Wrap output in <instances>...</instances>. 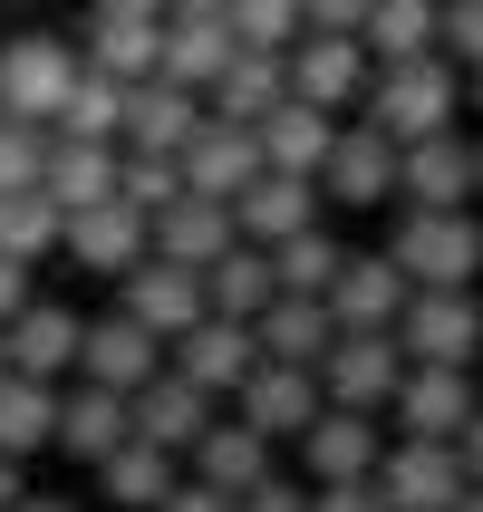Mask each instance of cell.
<instances>
[{"mask_svg":"<svg viewBox=\"0 0 483 512\" xmlns=\"http://www.w3.org/2000/svg\"><path fill=\"white\" fill-rule=\"evenodd\" d=\"M58 252L78 261V271H97V281H126V271H136L145 252H155V223H145L136 203H87V213H68V223H58Z\"/></svg>","mask_w":483,"mask_h":512,"instance_id":"9","label":"cell"},{"mask_svg":"<svg viewBox=\"0 0 483 512\" xmlns=\"http://www.w3.org/2000/svg\"><path fill=\"white\" fill-rule=\"evenodd\" d=\"M319 406H329V397H319V368H281V358H261V368L232 387V416H242V426H261L271 445H300Z\"/></svg>","mask_w":483,"mask_h":512,"instance_id":"12","label":"cell"},{"mask_svg":"<svg viewBox=\"0 0 483 512\" xmlns=\"http://www.w3.org/2000/svg\"><path fill=\"white\" fill-rule=\"evenodd\" d=\"M0 252L10 261H49L58 252V203L49 194H0Z\"/></svg>","mask_w":483,"mask_h":512,"instance_id":"38","label":"cell"},{"mask_svg":"<svg viewBox=\"0 0 483 512\" xmlns=\"http://www.w3.org/2000/svg\"><path fill=\"white\" fill-rule=\"evenodd\" d=\"M174 10H232V0H174Z\"/></svg>","mask_w":483,"mask_h":512,"instance_id":"54","label":"cell"},{"mask_svg":"<svg viewBox=\"0 0 483 512\" xmlns=\"http://www.w3.org/2000/svg\"><path fill=\"white\" fill-rule=\"evenodd\" d=\"M203 126V97L174 78H136L126 87V126H116V155H184Z\"/></svg>","mask_w":483,"mask_h":512,"instance_id":"17","label":"cell"},{"mask_svg":"<svg viewBox=\"0 0 483 512\" xmlns=\"http://www.w3.org/2000/svg\"><path fill=\"white\" fill-rule=\"evenodd\" d=\"M435 49L455 58V68H483V0H445V20H435Z\"/></svg>","mask_w":483,"mask_h":512,"instance_id":"42","label":"cell"},{"mask_svg":"<svg viewBox=\"0 0 483 512\" xmlns=\"http://www.w3.org/2000/svg\"><path fill=\"white\" fill-rule=\"evenodd\" d=\"M416 300V281L397 271V252H348L329 281V319L339 329H397V310Z\"/></svg>","mask_w":483,"mask_h":512,"instance_id":"22","label":"cell"},{"mask_svg":"<svg viewBox=\"0 0 483 512\" xmlns=\"http://www.w3.org/2000/svg\"><path fill=\"white\" fill-rule=\"evenodd\" d=\"M78 339H87V319H78V310L29 300V310L10 319V368H20V377H49V387H68V377H78Z\"/></svg>","mask_w":483,"mask_h":512,"instance_id":"27","label":"cell"},{"mask_svg":"<svg viewBox=\"0 0 483 512\" xmlns=\"http://www.w3.org/2000/svg\"><path fill=\"white\" fill-rule=\"evenodd\" d=\"M281 68H290V97H310V107H329V116H358V97H368V78H377L368 39H348V29H300V49H290Z\"/></svg>","mask_w":483,"mask_h":512,"instance_id":"7","label":"cell"},{"mask_svg":"<svg viewBox=\"0 0 483 512\" xmlns=\"http://www.w3.org/2000/svg\"><path fill=\"white\" fill-rule=\"evenodd\" d=\"M406 368H474L483 358V290H416L397 310Z\"/></svg>","mask_w":483,"mask_h":512,"instance_id":"4","label":"cell"},{"mask_svg":"<svg viewBox=\"0 0 483 512\" xmlns=\"http://www.w3.org/2000/svg\"><path fill=\"white\" fill-rule=\"evenodd\" d=\"M281 97H290V68H281L271 49H242L223 78L203 87V107H213V116H232V126H261V116L281 107Z\"/></svg>","mask_w":483,"mask_h":512,"instance_id":"32","label":"cell"},{"mask_svg":"<svg viewBox=\"0 0 483 512\" xmlns=\"http://www.w3.org/2000/svg\"><path fill=\"white\" fill-rule=\"evenodd\" d=\"M155 368H165V339H155L145 319H126V310H97V319H87L78 377H97V387H116V397H136Z\"/></svg>","mask_w":483,"mask_h":512,"instance_id":"18","label":"cell"},{"mask_svg":"<svg viewBox=\"0 0 483 512\" xmlns=\"http://www.w3.org/2000/svg\"><path fill=\"white\" fill-rule=\"evenodd\" d=\"M455 512H483V484H464V503H455Z\"/></svg>","mask_w":483,"mask_h":512,"instance_id":"53","label":"cell"},{"mask_svg":"<svg viewBox=\"0 0 483 512\" xmlns=\"http://www.w3.org/2000/svg\"><path fill=\"white\" fill-rule=\"evenodd\" d=\"M397 377H406L397 329H339L329 358H319V397H329V406H358V416H387Z\"/></svg>","mask_w":483,"mask_h":512,"instance_id":"6","label":"cell"},{"mask_svg":"<svg viewBox=\"0 0 483 512\" xmlns=\"http://www.w3.org/2000/svg\"><path fill=\"white\" fill-rule=\"evenodd\" d=\"M10 512H78V493H20Z\"/></svg>","mask_w":483,"mask_h":512,"instance_id":"49","label":"cell"},{"mask_svg":"<svg viewBox=\"0 0 483 512\" xmlns=\"http://www.w3.org/2000/svg\"><path fill=\"white\" fill-rule=\"evenodd\" d=\"M310 223H329V194H319L310 174H252L242 194H232V232L242 242H290V232H310Z\"/></svg>","mask_w":483,"mask_h":512,"instance_id":"15","label":"cell"},{"mask_svg":"<svg viewBox=\"0 0 483 512\" xmlns=\"http://www.w3.org/2000/svg\"><path fill=\"white\" fill-rule=\"evenodd\" d=\"M464 107H483V68H464Z\"/></svg>","mask_w":483,"mask_h":512,"instance_id":"52","label":"cell"},{"mask_svg":"<svg viewBox=\"0 0 483 512\" xmlns=\"http://www.w3.org/2000/svg\"><path fill=\"white\" fill-rule=\"evenodd\" d=\"M29 271H39V261H10V252H0V329H10V319L39 300V290H29Z\"/></svg>","mask_w":483,"mask_h":512,"instance_id":"45","label":"cell"},{"mask_svg":"<svg viewBox=\"0 0 483 512\" xmlns=\"http://www.w3.org/2000/svg\"><path fill=\"white\" fill-rule=\"evenodd\" d=\"M339 126H348V116L310 107V97H281V107L252 126V136H261V174H310V184H319V165H329Z\"/></svg>","mask_w":483,"mask_h":512,"instance_id":"25","label":"cell"},{"mask_svg":"<svg viewBox=\"0 0 483 512\" xmlns=\"http://www.w3.org/2000/svg\"><path fill=\"white\" fill-rule=\"evenodd\" d=\"M474 368H406L397 377V397H387V416H397V435H435V445H455L464 426H474Z\"/></svg>","mask_w":483,"mask_h":512,"instance_id":"13","label":"cell"},{"mask_svg":"<svg viewBox=\"0 0 483 512\" xmlns=\"http://www.w3.org/2000/svg\"><path fill=\"white\" fill-rule=\"evenodd\" d=\"M242 232H232V203H213V194H174L165 213H155V261H223Z\"/></svg>","mask_w":483,"mask_h":512,"instance_id":"28","label":"cell"},{"mask_svg":"<svg viewBox=\"0 0 483 512\" xmlns=\"http://www.w3.org/2000/svg\"><path fill=\"white\" fill-rule=\"evenodd\" d=\"M455 455H464V474H474V484H483V406H474V426L455 435Z\"/></svg>","mask_w":483,"mask_h":512,"instance_id":"48","label":"cell"},{"mask_svg":"<svg viewBox=\"0 0 483 512\" xmlns=\"http://www.w3.org/2000/svg\"><path fill=\"white\" fill-rule=\"evenodd\" d=\"M464 455L455 445H435V435H397L387 455H377V493H387V512H455L464 503Z\"/></svg>","mask_w":483,"mask_h":512,"instance_id":"8","label":"cell"},{"mask_svg":"<svg viewBox=\"0 0 483 512\" xmlns=\"http://www.w3.org/2000/svg\"><path fill=\"white\" fill-rule=\"evenodd\" d=\"M242 58V39H232V10H165V58H155V78H174V87H213Z\"/></svg>","mask_w":483,"mask_h":512,"instance_id":"23","label":"cell"},{"mask_svg":"<svg viewBox=\"0 0 483 512\" xmlns=\"http://www.w3.org/2000/svg\"><path fill=\"white\" fill-rule=\"evenodd\" d=\"M252 339H261V358H281V368H319L329 358V339H339V319H329V300H271V310L252 319Z\"/></svg>","mask_w":483,"mask_h":512,"instance_id":"29","label":"cell"},{"mask_svg":"<svg viewBox=\"0 0 483 512\" xmlns=\"http://www.w3.org/2000/svg\"><path fill=\"white\" fill-rule=\"evenodd\" d=\"M397 203H406V213H474V203H483V184H474V136L445 126V136L397 145Z\"/></svg>","mask_w":483,"mask_h":512,"instance_id":"5","label":"cell"},{"mask_svg":"<svg viewBox=\"0 0 483 512\" xmlns=\"http://www.w3.org/2000/svg\"><path fill=\"white\" fill-rule=\"evenodd\" d=\"M58 445V387L49 377H0V455L10 464H29V455H49Z\"/></svg>","mask_w":483,"mask_h":512,"instance_id":"31","label":"cell"},{"mask_svg":"<svg viewBox=\"0 0 483 512\" xmlns=\"http://www.w3.org/2000/svg\"><path fill=\"white\" fill-rule=\"evenodd\" d=\"M0 377H10V329H0Z\"/></svg>","mask_w":483,"mask_h":512,"instance_id":"55","label":"cell"},{"mask_svg":"<svg viewBox=\"0 0 483 512\" xmlns=\"http://www.w3.org/2000/svg\"><path fill=\"white\" fill-rule=\"evenodd\" d=\"M116 126H126V87L97 78V68H78V87H68V107H58L49 136H68V145H116Z\"/></svg>","mask_w":483,"mask_h":512,"instance_id":"37","label":"cell"},{"mask_svg":"<svg viewBox=\"0 0 483 512\" xmlns=\"http://www.w3.org/2000/svg\"><path fill=\"white\" fill-rule=\"evenodd\" d=\"M155 58H165V20H136V10H87L78 68H97V78H116V87H136V78H155Z\"/></svg>","mask_w":483,"mask_h":512,"instance_id":"24","label":"cell"},{"mask_svg":"<svg viewBox=\"0 0 483 512\" xmlns=\"http://www.w3.org/2000/svg\"><path fill=\"white\" fill-rule=\"evenodd\" d=\"M39 194L58 203V223L87 213V203H107L116 194V145H68V136H49V174H39Z\"/></svg>","mask_w":483,"mask_h":512,"instance_id":"34","label":"cell"},{"mask_svg":"<svg viewBox=\"0 0 483 512\" xmlns=\"http://www.w3.org/2000/svg\"><path fill=\"white\" fill-rule=\"evenodd\" d=\"M174 194H184V165H174V155H116V203H136L145 223H155Z\"/></svg>","mask_w":483,"mask_h":512,"instance_id":"40","label":"cell"},{"mask_svg":"<svg viewBox=\"0 0 483 512\" xmlns=\"http://www.w3.org/2000/svg\"><path fill=\"white\" fill-rule=\"evenodd\" d=\"M339 261H348V242L329 223H310V232H290V242H271V281H281L290 300H329Z\"/></svg>","mask_w":483,"mask_h":512,"instance_id":"35","label":"cell"},{"mask_svg":"<svg viewBox=\"0 0 483 512\" xmlns=\"http://www.w3.org/2000/svg\"><path fill=\"white\" fill-rule=\"evenodd\" d=\"M97 10H136V20H165L174 0H97Z\"/></svg>","mask_w":483,"mask_h":512,"instance_id":"50","label":"cell"},{"mask_svg":"<svg viewBox=\"0 0 483 512\" xmlns=\"http://www.w3.org/2000/svg\"><path fill=\"white\" fill-rule=\"evenodd\" d=\"M300 29H310V10H300V0H232V39H242V49L290 58V49H300Z\"/></svg>","mask_w":483,"mask_h":512,"instance_id":"39","label":"cell"},{"mask_svg":"<svg viewBox=\"0 0 483 512\" xmlns=\"http://www.w3.org/2000/svg\"><path fill=\"white\" fill-rule=\"evenodd\" d=\"M387 252H397V271L416 290H474L483 281V213H406Z\"/></svg>","mask_w":483,"mask_h":512,"instance_id":"2","label":"cell"},{"mask_svg":"<svg viewBox=\"0 0 483 512\" xmlns=\"http://www.w3.org/2000/svg\"><path fill=\"white\" fill-rule=\"evenodd\" d=\"M126 435H136V416H126L116 387H97V377H68V387H58V455H68V464L97 474Z\"/></svg>","mask_w":483,"mask_h":512,"instance_id":"20","label":"cell"},{"mask_svg":"<svg viewBox=\"0 0 483 512\" xmlns=\"http://www.w3.org/2000/svg\"><path fill=\"white\" fill-rule=\"evenodd\" d=\"M435 20H445V0H377L358 39L377 68H397V58H435Z\"/></svg>","mask_w":483,"mask_h":512,"instance_id":"36","label":"cell"},{"mask_svg":"<svg viewBox=\"0 0 483 512\" xmlns=\"http://www.w3.org/2000/svg\"><path fill=\"white\" fill-rule=\"evenodd\" d=\"M377 455H387V416H358V406H319L310 435H300V474L310 484H368Z\"/></svg>","mask_w":483,"mask_h":512,"instance_id":"10","label":"cell"},{"mask_svg":"<svg viewBox=\"0 0 483 512\" xmlns=\"http://www.w3.org/2000/svg\"><path fill=\"white\" fill-rule=\"evenodd\" d=\"M203 300H213V319H261L271 300H281L271 252H261V242H232L223 261H203Z\"/></svg>","mask_w":483,"mask_h":512,"instance_id":"33","label":"cell"},{"mask_svg":"<svg viewBox=\"0 0 483 512\" xmlns=\"http://www.w3.org/2000/svg\"><path fill=\"white\" fill-rule=\"evenodd\" d=\"M174 484H184V455L145 445V435H126V445H116V455L97 464V493H107V503H126V512H155Z\"/></svg>","mask_w":483,"mask_h":512,"instance_id":"30","label":"cell"},{"mask_svg":"<svg viewBox=\"0 0 483 512\" xmlns=\"http://www.w3.org/2000/svg\"><path fill=\"white\" fill-rule=\"evenodd\" d=\"M39 174H49V126L0 116V194H39Z\"/></svg>","mask_w":483,"mask_h":512,"instance_id":"41","label":"cell"},{"mask_svg":"<svg viewBox=\"0 0 483 512\" xmlns=\"http://www.w3.org/2000/svg\"><path fill=\"white\" fill-rule=\"evenodd\" d=\"M116 310H126V319H145V329L174 348L203 310H213V300H203V271H194V261H155V252H145L136 271L116 281Z\"/></svg>","mask_w":483,"mask_h":512,"instance_id":"11","label":"cell"},{"mask_svg":"<svg viewBox=\"0 0 483 512\" xmlns=\"http://www.w3.org/2000/svg\"><path fill=\"white\" fill-rule=\"evenodd\" d=\"M126 416H136V435H145V445H165V455H194V435L223 416V397H203L184 368H155L136 397H126Z\"/></svg>","mask_w":483,"mask_h":512,"instance_id":"19","label":"cell"},{"mask_svg":"<svg viewBox=\"0 0 483 512\" xmlns=\"http://www.w3.org/2000/svg\"><path fill=\"white\" fill-rule=\"evenodd\" d=\"M68 87H78V49H68L58 29H20V39H0V116H20V126H58Z\"/></svg>","mask_w":483,"mask_h":512,"instance_id":"3","label":"cell"},{"mask_svg":"<svg viewBox=\"0 0 483 512\" xmlns=\"http://www.w3.org/2000/svg\"><path fill=\"white\" fill-rule=\"evenodd\" d=\"M300 10H310V29H348V39H358L377 0H300Z\"/></svg>","mask_w":483,"mask_h":512,"instance_id":"46","label":"cell"},{"mask_svg":"<svg viewBox=\"0 0 483 512\" xmlns=\"http://www.w3.org/2000/svg\"><path fill=\"white\" fill-rule=\"evenodd\" d=\"M310 512H387V493H377V474L368 484H310Z\"/></svg>","mask_w":483,"mask_h":512,"instance_id":"44","label":"cell"},{"mask_svg":"<svg viewBox=\"0 0 483 512\" xmlns=\"http://www.w3.org/2000/svg\"><path fill=\"white\" fill-rule=\"evenodd\" d=\"M20 493H29V484H20V464H10V455H0V512H10V503H20Z\"/></svg>","mask_w":483,"mask_h":512,"instance_id":"51","label":"cell"},{"mask_svg":"<svg viewBox=\"0 0 483 512\" xmlns=\"http://www.w3.org/2000/svg\"><path fill=\"white\" fill-rule=\"evenodd\" d=\"M455 107H464V68H455L445 49H435V58H397V68H377L368 97H358V116H368L387 145L445 136V126H455Z\"/></svg>","mask_w":483,"mask_h":512,"instance_id":"1","label":"cell"},{"mask_svg":"<svg viewBox=\"0 0 483 512\" xmlns=\"http://www.w3.org/2000/svg\"><path fill=\"white\" fill-rule=\"evenodd\" d=\"M155 512H232V493H213V484H194V474H184V484H174Z\"/></svg>","mask_w":483,"mask_h":512,"instance_id":"47","label":"cell"},{"mask_svg":"<svg viewBox=\"0 0 483 512\" xmlns=\"http://www.w3.org/2000/svg\"><path fill=\"white\" fill-rule=\"evenodd\" d=\"M319 194L348 203V213H377V203L397 194V145L377 136L368 116H348L339 145H329V165H319Z\"/></svg>","mask_w":483,"mask_h":512,"instance_id":"14","label":"cell"},{"mask_svg":"<svg viewBox=\"0 0 483 512\" xmlns=\"http://www.w3.org/2000/svg\"><path fill=\"white\" fill-rule=\"evenodd\" d=\"M474 184H483V136H474Z\"/></svg>","mask_w":483,"mask_h":512,"instance_id":"56","label":"cell"},{"mask_svg":"<svg viewBox=\"0 0 483 512\" xmlns=\"http://www.w3.org/2000/svg\"><path fill=\"white\" fill-rule=\"evenodd\" d=\"M232 512H310V474H281L271 464L252 493H232Z\"/></svg>","mask_w":483,"mask_h":512,"instance_id":"43","label":"cell"},{"mask_svg":"<svg viewBox=\"0 0 483 512\" xmlns=\"http://www.w3.org/2000/svg\"><path fill=\"white\" fill-rule=\"evenodd\" d=\"M174 165H184V194H213V203H232V194H242V184L261 174V136H252V126H232V116H213V107H203L194 145H184Z\"/></svg>","mask_w":483,"mask_h":512,"instance_id":"21","label":"cell"},{"mask_svg":"<svg viewBox=\"0 0 483 512\" xmlns=\"http://www.w3.org/2000/svg\"><path fill=\"white\" fill-rule=\"evenodd\" d=\"M165 368H184L203 397H232V387L261 368V339H252V319H213V310H203L194 329L165 348Z\"/></svg>","mask_w":483,"mask_h":512,"instance_id":"16","label":"cell"},{"mask_svg":"<svg viewBox=\"0 0 483 512\" xmlns=\"http://www.w3.org/2000/svg\"><path fill=\"white\" fill-rule=\"evenodd\" d=\"M271 464H281V445H271L261 426H242V416H213V426L194 435L184 474H194V484H213V493H252Z\"/></svg>","mask_w":483,"mask_h":512,"instance_id":"26","label":"cell"}]
</instances>
